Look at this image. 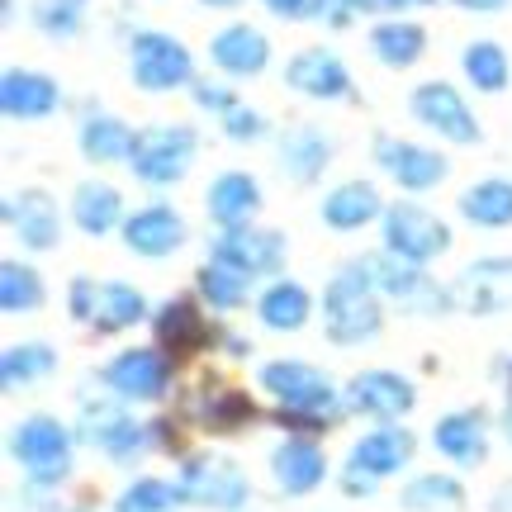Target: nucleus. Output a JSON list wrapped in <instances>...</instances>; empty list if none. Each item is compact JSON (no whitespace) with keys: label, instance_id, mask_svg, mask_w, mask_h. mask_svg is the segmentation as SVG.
<instances>
[{"label":"nucleus","instance_id":"obj_1","mask_svg":"<svg viewBox=\"0 0 512 512\" xmlns=\"http://www.w3.org/2000/svg\"><path fill=\"white\" fill-rule=\"evenodd\" d=\"M256 384L261 394L275 403V422L285 432H304V437H323L332 427H342L351 418L347 408V389L323 375L313 361H299V356H275L256 370Z\"/></svg>","mask_w":512,"mask_h":512},{"label":"nucleus","instance_id":"obj_2","mask_svg":"<svg viewBox=\"0 0 512 512\" xmlns=\"http://www.w3.org/2000/svg\"><path fill=\"white\" fill-rule=\"evenodd\" d=\"M384 313H389V304H384L380 285H375V275H370L366 256L342 261V266L328 275L323 294H318L323 337H328L332 347H342V351L370 347V342L384 332Z\"/></svg>","mask_w":512,"mask_h":512},{"label":"nucleus","instance_id":"obj_3","mask_svg":"<svg viewBox=\"0 0 512 512\" xmlns=\"http://www.w3.org/2000/svg\"><path fill=\"white\" fill-rule=\"evenodd\" d=\"M76 427H67L53 413H24V418L10 427V460L24 470V494H34L38 503L48 498L72 479V460H76Z\"/></svg>","mask_w":512,"mask_h":512},{"label":"nucleus","instance_id":"obj_4","mask_svg":"<svg viewBox=\"0 0 512 512\" xmlns=\"http://www.w3.org/2000/svg\"><path fill=\"white\" fill-rule=\"evenodd\" d=\"M76 437L86 441V446H95L110 465H138L143 456H152V422L138 418L124 399H114L105 389L100 394H81Z\"/></svg>","mask_w":512,"mask_h":512},{"label":"nucleus","instance_id":"obj_5","mask_svg":"<svg viewBox=\"0 0 512 512\" xmlns=\"http://www.w3.org/2000/svg\"><path fill=\"white\" fill-rule=\"evenodd\" d=\"M176 494L185 508L204 512H247L252 503V479L233 456L219 451H190L176 460Z\"/></svg>","mask_w":512,"mask_h":512},{"label":"nucleus","instance_id":"obj_6","mask_svg":"<svg viewBox=\"0 0 512 512\" xmlns=\"http://www.w3.org/2000/svg\"><path fill=\"white\" fill-rule=\"evenodd\" d=\"M195 157H200V133L190 124H147L133 138L128 171H133V181L152 185V190H171L190 176Z\"/></svg>","mask_w":512,"mask_h":512},{"label":"nucleus","instance_id":"obj_7","mask_svg":"<svg viewBox=\"0 0 512 512\" xmlns=\"http://www.w3.org/2000/svg\"><path fill=\"white\" fill-rule=\"evenodd\" d=\"M91 384H100L105 394L124 403H162L176 384V356L166 347H124L114 351L105 366H95Z\"/></svg>","mask_w":512,"mask_h":512},{"label":"nucleus","instance_id":"obj_8","mask_svg":"<svg viewBox=\"0 0 512 512\" xmlns=\"http://www.w3.org/2000/svg\"><path fill=\"white\" fill-rule=\"evenodd\" d=\"M366 266H370V275H375V285H380L389 309L408 313V318L456 313L451 309V285H441L427 266H413V261H403V256H394V252H375V256L366 252Z\"/></svg>","mask_w":512,"mask_h":512},{"label":"nucleus","instance_id":"obj_9","mask_svg":"<svg viewBox=\"0 0 512 512\" xmlns=\"http://www.w3.org/2000/svg\"><path fill=\"white\" fill-rule=\"evenodd\" d=\"M380 242H384V252L403 256V261H413V266H432V261H441V256L451 252L456 238H451V223L441 219V214H432V209L418 204L413 195H403V200H394L384 209Z\"/></svg>","mask_w":512,"mask_h":512},{"label":"nucleus","instance_id":"obj_10","mask_svg":"<svg viewBox=\"0 0 512 512\" xmlns=\"http://www.w3.org/2000/svg\"><path fill=\"white\" fill-rule=\"evenodd\" d=\"M128 76L147 95L181 91V86H195V57L181 38L162 34V29H138L128 38Z\"/></svg>","mask_w":512,"mask_h":512},{"label":"nucleus","instance_id":"obj_11","mask_svg":"<svg viewBox=\"0 0 512 512\" xmlns=\"http://www.w3.org/2000/svg\"><path fill=\"white\" fill-rule=\"evenodd\" d=\"M209 256L214 261H228L233 271L252 275V280H275L290 261V242L280 228H266V223H242V228H219L214 242H209Z\"/></svg>","mask_w":512,"mask_h":512},{"label":"nucleus","instance_id":"obj_12","mask_svg":"<svg viewBox=\"0 0 512 512\" xmlns=\"http://www.w3.org/2000/svg\"><path fill=\"white\" fill-rule=\"evenodd\" d=\"M342 389H347L351 418H366V422H403L413 418V408H418V384L408 380L403 370H389V366L356 370Z\"/></svg>","mask_w":512,"mask_h":512},{"label":"nucleus","instance_id":"obj_13","mask_svg":"<svg viewBox=\"0 0 512 512\" xmlns=\"http://www.w3.org/2000/svg\"><path fill=\"white\" fill-rule=\"evenodd\" d=\"M451 309L470 318H494L512 309V252L479 256L470 266H460L451 280Z\"/></svg>","mask_w":512,"mask_h":512},{"label":"nucleus","instance_id":"obj_14","mask_svg":"<svg viewBox=\"0 0 512 512\" xmlns=\"http://www.w3.org/2000/svg\"><path fill=\"white\" fill-rule=\"evenodd\" d=\"M408 110H413V119L427 133H437V138H446V143H456V147H475L484 138L475 110L465 105V95L451 81H422L418 91L408 95Z\"/></svg>","mask_w":512,"mask_h":512},{"label":"nucleus","instance_id":"obj_15","mask_svg":"<svg viewBox=\"0 0 512 512\" xmlns=\"http://www.w3.org/2000/svg\"><path fill=\"white\" fill-rule=\"evenodd\" d=\"M375 166L399 185L403 195H427V190H437V185L451 176L446 152L422 147V143H408V138H389V133L375 138Z\"/></svg>","mask_w":512,"mask_h":512},{"label":"nucleus","instance_id":"obj_16","mask_svg":"<svg viewBox=\"0 0 512 512\" xmlns=\"http://www.w3.org/2000/svg\"><path fill=\"white\" fill-rule=\"evenodd\" d=\"M119 238H124V247L138 261H166V256H176L190 242V223H185V214L176 204L157 200L133 209L124 219V228H119Z\"/></svg>","mask_w":512,"mask_h":512},{"label":"nucleus","instance_id":"obj_17","mask_svg":"<svg viewBox=\"0 0 512 512\" xmlns=\"http://www.w3.org/2000/svg\"><path fill=\"white\" fill-rule=\"evenodd\" d=\"M413 456H418V437H413L403 422H370L366 432L351 441V451L342 465H351V470H361V475L384 484V479L403 475V470L413 465Z\"/></svg>","mask_w":512,"mask_h":512},{"label":"nucleus","instance_id":"obj_18","mask_svg":"<svg viewBox=\"0 0 512 512\" xmlns=\"http://www.w3.org/2000/svg\"><path fill=\"white\" fill-rule=\"evenodd\" d=\"M271 479L285 498H309L328 484V451L318 437L285 432L271 451Z\"/></svg>","mask_w":512,"mask_h":512},{"label":"nucleus","instance_id":"obj_19","mask_svg":"<svg viewBox=\"0 0 512 512\" xmlns=\"http://www.w3.org/2000/svg\"><path fill=\"white\" fill-rule=\"evenodd\" d=\"M489 432H494V422H489L484 408H475V403L451 408V413H441L432 422V451L456 470H479L489 460Z\"/></svg>","mask_w":512,"mask_h":512},{"label":"nucleus","instance_id":"obj_20","mask_svg":"<svg viewBox=\"0 0 512 512\" xmlns=\"http://www.w3.org/2000/svg\"><path fill=\"white\" fill-rule=\"evenodd\" d=\"M256 323L275 337H290V332H304L313 323V313H318V294L304 285V280H294V275H275L266 280L261 290H256Z\"/></svg>","mask_w":512,"mask_h":512},{"label":"nucleus","instance_id":"obj_21","mask_svg":"<svg viewBox=\"0 0 512 512\" xmlns=\"http://www.w3.org/2000/svg\"><path fill=\"white\" fill-rule=\"evenodd\" d=\"M5 228L19 238L24 252H53L62 242V209L48 190H19L5 200Z\"/></svg>","mask_w":512,"mask_h":512},{"label":"nucleus","instance_id":"obj_22","mask_svg":"<svg viewBox=\"0 0 512 512\" xmlns=\"http://www.w3.org/2000/svg\"><path fill=\"white\" fill-rule=\"evenodd\" d=\"M285 86L309 95V100H351L356 95L347 62L332 53V48H304V53H294L290 67H285Z\"/></svg>","mask_w":512,"mask_h":512},{"label":"nucleus","instance_id":"obj_23","mask_svg":"<svg viewBox=\"0 0 512 512\" xmlns=\"http://www.w3.org/2000/svg\"><path fill=\"white\" fill-rule=\"evenodd\" d=\"M209 332H214V323H204L200 294H171V299H162V304L152 309V337H157V347H166L171 356L209 347Z\"/></svg>","mask_w":512,"mask_h":512},{"label":"nucleus","instance_id":"obj_24","mask_svg":"<svg viewBox=\"0 0 512 512\" xmlns=\"http://www.w3.org/2000/svg\"><path fill=\"white\" fill-rule=\"evenodd\" d=\"M384 209H389V204L380 200L375 181H342L323 195L318 219H323L328 233H361V228H370V223L384 219Z\"/></svg>","mask_w":512,"mask_h":512},{"label":"nucleus","instance_id":"obj_25","mask_svg":"<svg viewBox=\"0 0 512 512\" xmlns=\"http://www.w3.org/2000/svg\"><path fill=\"white\" fill-rule=\"evenodd\" d=\"M62 105V86H57L48 72H34V67H10L5 81H0V110L19 119V124H38L57 114Z\"/></svg>","mask_w":512,"mask_h":512},{"label":"nucleus","instance_id":"obj_26","mask_svg":"<svg viewBox=\"0 0 512 512\" xmlns=\"http://www.w3.org/2000/svg\"><path fill=\"white\" fill-rule=\"evenodd\" d=\"M209 57L223 76H261L271 67V38L256 24H228L209 38Z\"/></svg>","mask_w":512,"mask_h":512},{"label":"nucleus","instance_id":"obj_27","mask_svg":"<svg viewBox=\"0 0 512 512\" xmlns=\"http://www.w3.org/2000/svg\"><path fill=\"white\" fill-rule=\"evenodd\" d=\"M204 209L214 228H242L261 214V185L252 171H219L204 190Z\"/></svg>","mask_w":512,"mask_h":512},{"label":"nucleus","instance_id":"obj_28","mask_svg":"<svg viewBox=\"0 0 512 512\" xmlns=\"http://www.w3.org/2000/svg\"><path fill=\"white\" fill-rule=\"evenodd\" d=\"M138 323H152V299L138 285H128V280H100L91 313L95 337H119V332H133Z\"/></svg>","mask_w":512,"mask_h":512},{"label":"nucleus","instance_id":"obj_29","mask_svg":"<svg viewBox=\"0 0 512 512\" xmlns=\"http://www.w3.org/2000/svg\"><path fill=\"white\" fill-rule=\"evenodd\" d=\"M67 214H72L76 233H86V238H110L128 219L124 195H119V185H110V181H81L72 190Z\"/></svg>","mask_w":512,"mask_h":512},{"label":"nucleus","instance_id":"obj_30","mask_svg":"<svg viewBox=\"0 0 512 512\" xmlns=\"http://www.w3.org/2000/svg\"><path fill=\"white\" fill-rule=\"evenodd\" d=\"M332 152H337V143H332L318 124H294L290 133L280 138V152H275V157H280V171H285L294 185H318L332 162Z\"/></svg>","mask_w":512,"mask_h":512},{"label":"nucleus","instance_id":"obj_31","mask_svg":"<svg viewBox=\"0 0 512 512\" xmlns=\"http://www.w3.org/2000/svg\"><path fill=\"white\" fill-rule=\"evenodd\" d=\"M190 418L200 432L209 437H233L242 427H252L256 422V403L242 394V389H228V384H209L200 389L195 399H190Z\"/></svg>","mask_w":512,"mask_h":512},{"label":"nucleus","instance_id":"obj_32","mask_svg":"<svg viewBox=\"0 0 512 512\" xmlns=\"http://www.w3.org/2000/svg\"><path fill=\"white\" fill-rule=\"evenodd\" d=\"M456 209L479 233H503V228H512V181L508 176H484V181L465 185Z\"/></svg>","mask_w":512,"mask_h":512},{"label":"nucleus","instance_id":"obj_33","mask_svg":"<svg viewBox=\"0 0 512 512\" xmlns=\"http://www.w3.org/2000/svg\"><path fill=\"white\" fill-rule=\"evenodd\" d=\"M133 138L138 128H128L119 114H105V110H91L76 128V143H81V157L95 166H114V162H128L133 152Z\"/></svg>","mask_w":512,"mask_h":512},{"label":"nucleus","instance_id":"obj_34","mask_svg":"<svg viewBox=\"0 0 512 512\" xmlns=\"http://www.w3.org/2000/svg\"><path fill=\"white\" fill-rule=\"evenodd\" d=\"M57 375V347L43 342V337H29V342H10L0 351V384L15 394V389H38Z\"/></svg>","mask_w":512,"mask_h":512},{"label":"nucleus","instance_id":"obj_35","mask_svg":"<svg viewBox=\"0 0 512 512\" xmlns=\"http://www.w3.org/2000/svg\"><path fill=\"white\" fill-rule=\"evenodd\" d=\"M252 285H256L252 275L233 271L228 261H214V256L195 271V294H200V304L209 313H238V309H247V304H256Z\"/></svg>","mask_w":512,"mask_h":512},{"label":"nucleus","instance_id":"obj_36","mask_svg":"<svg viewBox=\"0 0 512 512\" xmlns=\"http://www.w3.org/2000/svg\"><path fill=\"white\" fill-rule=\"evenodd\" d=\"M370 53L380 57L389 72H403L427 53V29L418 19H384V24L370 29Z\"/></svg>","mask_w":512,"mask_h":512},{"label":"nucleus","instance_id":"obj_37","mask_svg":"<svg viewBox=\"0 0 512 512\" xmlns=\"http://www.w3.org/2000/svg\"><path fill=\"white\" fill-rule=\"evenodd\" d=\"M403 512H465V484L446 470H422L399 489Z\"/></svg>","mask_w":512,"mask_h":512},{"label":"nucleus","instance_id":"obj_38","mask_svg":"<svg viewBox=\"0 0 512 512\" xmlns=\"http://www.w3.org/2000/svg\"><path fill=\"white\" fill-rule=\"evenodd\" d=\"M48 304V280L34 261H19V256H5L0 261V309L19 318V313H38Z\"/></svg>","mask_w":512,"mask_h":512},{"label":"nucleus","instance_id":"obj_39","mask_svg":"<svg viewBox=\"0 0 512 512\" xmlns=\"http://www.w3.org/2000/svg\"><path fill=\"white\" fill-rule=\"evenodd\" d=\"M460 67H465V81L484 95H503L508 91V81H512V62H508V53H503V43H494V38L465 43Z\"/></svg>","mask_w":512,"mask_h":512},{"label":"nucleus","instance_id":"obj_40","mask_svg":"<svg viewBox=\"0 0 512 512\" xmlns=\"http://www.w3.org/2000/svg\"><path fill=\"white\" fill-rule=\"evenodd\" d=\"M176 508H185L181 494H176V479L138 475V479H128L124 489L114 494L110 512H176Z\"/></svg>","mask_w":512,"mask_h":512},{"label":"nucleus","instance_id":"obj_41","mask_svg":"<svg viewBox=\"0 0 512 512\" xmlns=\"http://www.w3.org/2000/svg\"><path fill=\"white\" fill-rule=\"evenodd\" d=\"M86 10H91V0H29V19H34L38 34L48 38H76L86 29Z\"/></svg>","mask_w":512,"mask_h":512},{"label":"nucleus","instance_id":"obj_42","mask_svg":"<svg viewBox=\"0 0 512 512\" xmlns=\"http://www.w3.org/2000/svg\"><path fill=\"white\" fill-rule=\"evenodd\" d=\"M219 124H223V138H228V143H238V147L261 143V138H266V128H271V124H266V114L247 110V105H233Z\"/></svg>","mask_w":512,"mask_h":512},{"label":"nucleus","instance_id":"obj_43","mask_svg":"<svg viewBox=\"0 0 512 512\" xmlns=\"http://www.w3.org/2000/svg\"><path fill=\"white\" fill-rule=\"evenodd\" d=\"M95 294H100V280H95V275H72V285H67V318H72V323L91 328Z\"/></svg>","mask_w":512,"mask_h":512},{"label":"nucleus","instance_id":"obj_44","mask_svg":"<svg viewBox=\"0 0 512 512\" xmlns=\"http://www.w3.org/2000/svg\"><path fill=\"white\" fill-rule=\"evenodd\" d=\"M337 489H342V498H351V503H366V498L380 494V479H370V475H361V470L342 465V470H337Z\"/></svg>","mask_w":512,"mask_h":512},{"label":"nucleus","instance_id":"obj_45","mask_svg":"<svg viewBox=\"0 0 512 512\" xmlns=\"http://www.w3.org/2000/svg\"><path fill=\"white\" fill-rule=\"evenodd\" d=\"M261 5H266L275 19L299 24V19H323V5H328V0H261Z\"/></svg>","mask_w":512,"mask_h":512},{"label":"nucleus","instance_id":"obj_46","mask_svg":"<svg viewBox=\"0 0 512 512\" xmlns=\"http://www.w3.org/2000/svg\"><path fill=\"white\" fill-rule=\"evenodd\" d=\"M195 105L200 110H209V114H228L233 105H238V95L228 91V86H214V81H195Z\"/></svg>","mask_w":512,"mask_h":512},{"label":"nucleus","instance_id":"obj_47","mask_svg":"<svg viewBox=\"0 0 512 512\" xmlns=\"http://www.w3.org/2000/svg\"><path fill=\"white\" fill-rule=\"evenodd\" d=\"M209 347L223 351V356H233V361L252 356V342H247V337H238L233 328H223V323H214V332H209Z\"/></svg>","mask_w":512,"mask_h":512},{"label":"nucleus","instance_id":"obj_48","mask_svg":"<svg viewBox=\"0 0 512 512\" xmlns=\"http://www.w3.org/2000/svg\"><path fill=\"white\" fill-rule=\"evenodd\" d=\"M413 5H432V0H351L356 15H399V10H413Z\"/></svg>","mask_w":512,"mask_h":512},{"label":"nucleus","instance_id":"obj_49","mask_svg":"<svg viewBox=\"0 0 512 512\" xmlns=\"http://www.w3.org/2000/svg\"><path fill=\"white\" fill-rule=\"evenodd\" d=\"M351 19H356L351 0H328V5H323V24H332V29H347Z\"/></svg>","mask_w":512,"mask_h":512},{"label":"nucleus","instance_id":"obj_50","mask_svg":"<svg viewBox=\"0 0 512 512\" xmlns=\"http://www.w3.org/2000/svg\"><path fill=\"white\" fill-rule=\"evenodd\" d=\"M460 10H470V15H498V10H508V0H451Z\"/></svg>","mask_w":512,"mask_h":512},{"label":"nucleus","instance_id":"obj_51","mask_svg":"<svg viewBox=\"0 0 512 512\" xmlns=\"http://www.w3.org/2000/svg\"><path fill=\"white\" fill-rule=\"evenodd\" d=\"M489 512H512V479L508 484H498V494L489 498Z\"/></svg>","mask_w":512,"mask_h":512},{"label":"nucleus","instance_id":"obj_52","mask_svg":"<svg viewBox=\"0 0 512 512\" xmlns=\"http://www.w3.org/2000/svg\"><path fill=\"white\" fill-rule=\"evenodd\" d=\"M498 432H503V441L512 446V389H508V403H503V413H498Z\"/></svg>","mask_w":512,"mask_h":512},{"label":"nucleus","instance_id":"obj_53","mask_svg":"<svg viewBox=\"0 0 512 512\" xmlns=\"http://www.w3.org/2000/svg\"><path fill=\"white\" fill-rule=\"evenodd\" d=\"M200 5H209V10H238V5H247V0H200Z\"/></svg>","mask_w":512,"mask_h":512},{"label":"nucleus","instance_id":"obj_54","mask_svg":"<svg viewBox=\"0 0 512 512\" xmlns=\"http://www.w3.org/2000/svg\"><path fill=\"white\" fill-rule=\"evenodd\" d=\"M503 380H508V389H512V356L503 361Z\"/></svg>","mask_w":512,"mask_h":512},{"label":"nucleus","instance_id":"obj_55","mask_svg":"<svg viewBox=\"0 0 512 512\" xmlns=\"http://www.w3.org/2000/svg\"><path fill=\"white\" fill-rule=\"evenodd\" d=\"M72 512H91V508H72Z\"/></svg>","mask_w":512,"mask_h":512}]
</instances>
